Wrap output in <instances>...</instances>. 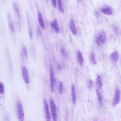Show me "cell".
Masks as SVG:
<instances>
[{
    "label": "cell",
    "mask_w": 121,
    "mask_h": 121,
    "mask_svg": "<svg viewBox=\"0 0 121 121\" xmlns=\"http://www.w3.org/2000/svg\"><path fill=\"white\" fill-rule=\"evenodd\" d=\"M106 35L105 32L102 31H100L97 35L95 39L96 44L100 46L103 44L105 42Z\"/></svg>",
    "instance_id": "cell-1"
},
{
    "label": "cell",
    "mask_w": 121,
    "mask_h": 121,
    "mask_svg": "<svg viewBox=\"0 0 121 121\" xmlns=\"http://www.w3.org/2000/svg\"><path fill=\"white\" fill-rule=\"evenodd\" d=\"M16 108L18 117L19 121H23L24 114L22 106L20 101L18 100L17 103Z\"/></svg>",
    "instance_id": "cell-2"
},
{
    "label": "cell",
    "mask_w": 121,
    "mask_h": 121,
    "mask_svg": "<svg viewBox=\"0 0 121 121\" xmlns=\"http://www.w3.org/2000/svg\"><path fill=\"white\" fill-rule=\"evenodd\" d=\"M50 103L53 121H57V115L56 111V107L52 97L50 98Z\"/></svg>",
    "instance_id": "cell-3"
},
{
    "label": "cell",
    "mask_w": 121,
    "mask_h": 121,
    "mask_svg": "<svg viewBox=\"0 0 121 121\" xmlns=\"http://www.w3.org/2000/svg\"><path fill=\"white\" fill-rule=\"evenodd\" d=\"M44 108L47 121H50L51 117L48 103L46 99L44 100Z\"/></svg>",
    "instance_id": "cell-4"
},
{
    "label": "cell",
    "mask_w": 121,
    "mask_h": 121,
    "mask_svg": "<svg viewBox=\"0 0 121 121\" xmlns=\"http://www.w3.org/2000/svg\"><path fill=\"white\" fill-rule=\"evenodd\" d=\"M22 73L24 80L26 84L29 83V80L27 70L26 68L24 66L22 67Z\"/></svg>",
    "instance_id": "cell-5"
},
{
    "label": "cell",
    "mask_w": 121,
    "mask_h": 121,
    "mask_svg": "<svg viewBox=\"0 0 121 121\" xmlns=\"http://www.w3.org/2000/svg\"><path fill=\"white\" fill-rule=\"evenodd\" d=\"M50 81L51 87V91L53 92L54 91V80L53 78V72L52 66L51 65L50 67Z\"/></svg>",
    "instance_id": "cell-6"
},
{
    "label": "cell",
    "mask_w": 121,
    "mask_h": 121,
    "mask_svg": "<svg viewBox=\"0 0 121 121\" xmlns=\"http://www.w3.org/2000/svg\"><path fill=\"white\" fill-rule=\"evenodd\" d=\"M100 10L103 13L107 15H111L113 13L112 9L109 6L103 7Z\"/></svg>",
    "instance_id": "cell-7"
},
{
    "label": "cell",
    "mask_w": 121,
    "mask_h": 121,
    "mask_svg": "<svg viewBox=\"0 0 121 121\" xmlns=\"http://www.w3.org/2000/svg\"><path fill=\"white\" fill-rule=\"evenodd\" d=\"M120 92L119 90L117 89L116 91L113 103V106L116 105L119 103L120 99Z\"/></svg>",
    "instance_id": "cell-8"
},
{
    "label": "cell",
    "mask_w": 121,
    "mask_h": 121,
    "mask_svg": "<svg viewBox=\"0 0 121 121\" xmlns=\"http://www.w3.org/2000/svg\"><path fill=\"white\" fill-rule=\"evenodd\" d=\"M69 26L70 30L72 33L74 35H76V30L75 27L74 21L73 19H71L70 20Z\"/></svg>",
    "instance_id": "cell-9"
},
{
    "label": "cell",
    "mask_w": 121,
    "mask_h": 121,
    "mask_svg": "<svg viewBox=\"0 0 121 121\" xmlns=\"http://www.w3.org/2000/svg\"><path fill=\"white\" fill-rule=\"evenodd\" d=\"M51 25L54 28L56 32L59 34L60 32V30L57 23L56 19H55L51 23Z\"/></svg>",
    "instance_id": "cell-10"
},
{
    "label": "cell",
    "mask_w": 121,
    "mask_h": 121,
    "mask_svg": "<svg viewBox=\"0 0 121 121\" xmlns=\"http://www.w3.org/2000/svg\"><path fill=\"white\" fill-rule=\"evenodd\" d=\"M110 57L114 62H116L118 60V54L117 52L115 51L112 52L110 54Z\"/></svg>",
    "instance_id": "cell-11"
},
{
    "label": "cell",
    "mask_w": 121,
    "mask_h": 121,
    "mask_svg": "<svg viewBox=\"0 0 121 121\" xmlns=\"http://www.w3.org/2000/svg\"><path fill=\"white\" fill-rule=\"evenodd\" d=\"M96 84L97 87L99 89L101 90L103 86L102 83L101 77L98 76L97 78Z\"/></svg>",
    "instance_id": "cell-12"
},
{
    "label": "cell",
    "mask_w": 121,
    "mask_h": 121,
    "mask_svg": "<svg viewBox=\"0 0 121 121\" xmlns=\"http://www.w3.org/2000/svg\"><path fill=\"white\" fill-rule=\"evenodd\" d=\"M77 55L78 61L80 65H82L83 63V60L82 53L79 50H78L77 51Z\"/></svg>",
    "instance_id": "cell-13"
},
{
    "label": "cell",
    "mask_w": 121,
    "mask_h": 121,
    "mask_svg": "<svg viewBox=\"0 0 121 121\" xmlns=\"http://www.w3.org/2000/svg\"><path fill=\"white\" fill-rule=\"evenodd\" d=\"M71 91L72 100L73 104L75 105L76 103V98L75 93V90L74 86L72 85L71 86Z\"/></svg>",
    "instance_id": "cell-14"
},
{
    "label": "cell",
    "mask_w": 121,
    "mask_h": 121,
    "mask_svg": "<svg viewBox=\"0 0 121 121\" xmlns=\"http://www.w3.org/2000/svg\"><path fill=\"white\" fill-rule=\"evenodd\" d=\"M38 19L39 23L43 29L45 28L44 24L43 21L42 15L40 12H39L38 13Z\"/></svg>",
    "instance_id": "cell-15"
},
{
    "label": "cell",
    "mask_w": 121,
    "mask_h": 121,
    "mask_svg": "<svg viewBox=\"0 0 121 121\" xmlns=\"http://www.w3.org/2000/svg\"><path fill=\"white\" fill-rule=\"evenodd\" d=\"M96 93L99 103L100 105H101L102 104V97L100 92L98 90H96Z\"/></svg>",
    "instance_id": "cell-16"
},
{
    "label": "cell",
    "mask_w": 121,
    "mask_h": 121,
    "mask_svg": "<svg viewBox=\"0 0 121 121\" xmlns=\"http://www.w3.org/2000/svg\"><path fill=\"white\" fill-rule=\"evenodd\" d=\"M58 3L59 10L61 13H64V11L62 1L60 0H58Z\"/></svg>",
    "instance_id": "cell-17"
},
{
    "label": "cell",
    "mask_w": 121,
    "mask_h": 121,
    "mask_svg": "<svg viewBox=\"0 0 121 121\" xmlns=\"http://www.w3.org/2000/svg\"><path fill=\"white\" fill-rule=\"evenodd\" d=\"M90 57L91 61L94 65L96 64V61L95 58V55L93 52H91L90 54Z\"/></svg>",
    "instance_id": "cell-18"
},
{
    "label": "cell",
    "mask_w": 121,
    "mask_h": 121,
    "mask_svg": "<svg viewBox=\"0 0 121 121\" xmlns=\"http://www.w3.org/2000/svg\"><path fill=\"white\" fill-rule=\"evenodd\" d=\"M86 83L89 89H91L93 84L92 80L90 79H88L86 80Z\"/></svg>",
    "instance_id": "cell-19"
},
{
    "label": "cell",
    "mask_w": 121,
    "mask_h": 121,
    "mask_svg": "<svg viewBox=\"0 0 121 121\" xmlns=\"http://www.w3.org/2000/svg\"><path fill=\"white\" fill-rule=\"evenodd\" d=\"M63 88V83L62 82H60L59 84L58 89V91L59 93L60 94H62V93Z\"/></svg>",
    "instance_id": "cell-20"
},
{
    "label": "cell",
    "mask_w": 121,
    "mask_h": 121,
    "mask_svg": "<svg viewBox=\"0 0 121 121\" xmlns=\"http://www.w3.org/2000/svg\"><path fill=\"white\" fill-rule=\"evenodd\" d=\"M22 50L24 55L26 58H27L28 56V53L27 49L25 46H23L22 47Z\"/></svg>",
    "instance_id": "cell-21"
},
{
    "label": "cell",
    "mask_w": 121,
    "mask_h": 121,
    "mask_svg": "<svg viewBox=\"0 0 121 121\" xmlns=\"http://www.w3.org/2000/svg\"><path fill=\"white\" fill-rule=\"evenodd\" d=\"M60 52L62 55L64 56H67V54L65 50L63 48H61L60 50Z\"/></svg>",
    "instance_id": "cell-22"
},
{
    "label": "cell",
    "mask_w": 121,
    "mask_h": 121,
    "mask_svg": "<svg viewBox=\"0 0 121 121\" xmlns=\"http://www.w3.org/2000/svg\"><path fill=\"white\" fill-rule=\"evenodd\" d=\"M4 91V87L3 84L0 82V93L1 94L3 93Z\"/></svg>",
    "instance_id": "cell-23"
},
{
    "label": "cell",
    "mask_w": 121,
    "mask_h": 121,
    "mask_svg": "<svg viewBox=\"0 0 121 121\" xmlns=\"http://www.w3.org/2000/svg\"><path fill=\"white\" fill-rule=\"evenodd\" d=\"M113 27L114 31L116 34H117L118 33L119 31L118 28L115 26H113Z\"/></svg>",
    "instance_id": "cell-24"
},
{
    "label": "cell",
    "mask_w": 121,
    "mask_h": 121,
    "mask_svg": "<svg viewBox=\"0 0 121 121\" xmlns=\"http://www.w3.org/2000/svg\"><path fill=\"white\" fill-rule=\"evenodd\" d=\"M52 4L54 7H56V1L55 0H52Z\"/></svg>",
    "instance_id": "cell-25"
},
{
    "label": "cell",
    "mask_w": 121,
    "mask_h": 121,
    "mask_svg": "<svg viewBox=\"0 0 121 121\" xmlns=\"http://www.w3.org/2000/svg\"><path fill=\"white\" fill-rule=\"evenodd\" d=\"M29 34L30 38L31 39L32 37V34L31 30L30 29L29 30Z\"/></svg>",
    "instance_id": "cell-26"
},
{
    "label": "cell",
    "mask_w": 121,
    "mask_h": 121,
    "mask_svg": "<svg viewBox=\"0 0 121 121\" xmlns=\"http://www.w3.org/2000/svg\"><path fill=\"white\" fill-rule=\"evenodd\" d=\"M58 69L60 70L61 69V67L59 64H58Z\"/></svg>",
    "instance_id": "cell-27"
}]
</instances>
